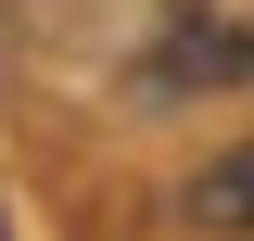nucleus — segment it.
I'll return each mask as SVG.
<instances>
[{"label": "nucleus", "mask_w": 254, "mask_h": 241, "mask_svg": "<svg viewBox=\"0 0 254 241\" xmlns=\"http://www.w3.org/2000/svg\"><path fill=\"white\" fill-rule=\"evenodd\" d=\"M190 229H216V241H242V229H254V140H242V152H216V165L190 178Z\"/></svg>", "instance_id": "1"}]
</instances>
